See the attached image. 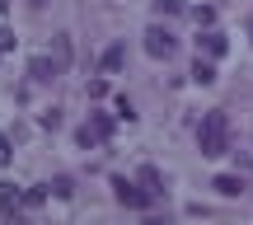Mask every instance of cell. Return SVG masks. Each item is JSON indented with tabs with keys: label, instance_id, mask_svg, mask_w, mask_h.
Wrapping results in <instances>:
<instances>
[{
	"label": "cell",
	"instance_id": "obj_14",
	"mask_svg": "<svg viewBox=\"0 0 253 225\" xmlns=\"http://www.w3.org/2000/svg\"><path fill=\"white\" fill-rule=\"evenodd\" d=\"M52 47H56V61H61V66L71 61V38H66V33H56V43H52Z\"/></svg>",
	"mask_w": 253,
	"mask_h": 225
},
{
	"label": "cell",
	"instance_id": "obj_12",
	"mask_svg": "<svg viewBox=\"0 0 253 225\" xmlns=\"http://www.w3.org/2000/svg\"><path fill=\"white\" fill-rule=\"evenodd\" d=\"M47 188H52V192H56L61 202H66V197H75V183H71V179H52Z\"/></svg>",
	"mask_w": 253,
	"mask_h": 225
},
{
	"label": "cell",
	"instance_id": "obj_4",
	"mask_svg": "<svg viewBox=\"0 0 253 225\" xmlns=\"http://www.w3.org/2000/svg\"><path fill=\"white\" fill-rule=\"evenodd\" d=\"M173 47H178V43H173V33H169V28H145V52H150L155 61H169V56H173Z\"/></svg>",
	"mask_w": 253,
	"mask_h": 225
},
{
	"label": "cell",
	"instance_id": "obj_19",
	"mask_svg": "<svg viewBox=\"0 0 253 225\" xmlns=\"http://www.w3.org/2000/svg\"><path fill=\"white\" fill-rule=\"evenodd\" d=\"M9 47H14V33H9V28H0V52H9Z\"/></svg>",
	"mask_w": 253,
	"mask_h": 225
},
{
	"label": "cell",
	"instance_id": "obj_1",
	"mask_svg": "<svg viewBox=\"0 0 253 225\" xmlns=\"http://www.w3.org/2000/svg\"><path fill=\"white\" fill-rule=\"evenodd\" d=\"M197 150L207 155V160H220V155L230 150V117L220 113V108L202 117V127H197Z\"/></svg>",
	"mask_w": 253,
	"mask_h": 225
},
{
	"label": "cell",
	"instance_id": "obj_5",
	"mask_svg": "<svg viewBox=\"0 0 253 225\" xmlns=\"http://www.w3.org/2000/svg\"><path fill=\"white\" fill-rule=\"evenodd\" d=\"M225 52H230V38L225 33H216V28L197 33V56H211V61H216V56H225Z\"/></svg>",
	"mask_w": 253,
	"mask_h": 225
},
{
	"label": "cell",
	"instance_id": "obj_13",
	"mask_svg": "<svg viewBox=\"0 0 253 225\" xmlns=\"http://www.w3.org/2000/svg\"><path fill=\"white\" fill-rule=\"evenodd\" d=\"M155 14H183V0H155Z\"/></svg>",
	"mask_w": 253,
	"mask_h": 225
},
{
	"label": "cell",
	"instance_id": "obj_2",
	"mask_svg": "<svg viewBox=\"0 0 253 225\" xmlns=\"http://www.w3.org/2000/svg\"><path fill=\"white\" fill-rule=\"evenodd\" d=\"M113 197L122 202V207H136V211H145V207H155V197L141 188V179L136 183H126V179H113Z\"/></svg>",
	"mask_w": 253,
	"mask_h": 225
},
{
	"label": "cell",
	"instance_id": "obj_15",
	"mask_svg": "<svg viewBox=\"0 0 253 225\" xmlns=\"http://www.w3.org/2000/svg\"><path fill=\"white\" fill-rule=\"evenodd\" d=\"M192 19H197L202 28H211V24H216V9H211V5H197V9H192Z\"/></svg>",
	"mask_w": 253,
	"mask_h": 225
},
{
	"label": "cell",
	"instance_id": "obj_16",
	"mask_svg": "<svg viewBox=\"0 0 253 225\" xmlns=\"http://www.w3.org/2000/svg\"><path fill=\"white\" fill-rule=\"evenodd\" d=\"M38 122H42V127H52V132H56V127H61V113H56V108H47V113H38Z\"/></svg>",
	"mask_w": 253,
	"mask_h": 225
},
{
	"label": "cell",
	"instance_id": "obj_21",
	"mask_svg": "<svg viewBox=\"0 0 253 225\" xmlns=\"http://www.w3.org/2000/svg\"><path fill=\"white\" fill-rule=\"evenodd\" d=\"M249 33H253V24H249Z\"/></svg>",
	"mask_w": 253,
	"mask_h": 225
},
{
	"label": "cell",
	"instance_id": "obj_9",
	"mask_svg": "<svg viewBox=\"0 0 253 225\" xmlns=\"http://www.w3.org/2000/svg\"><path fill=\"white\" fill-rule=\"evenodd\" d=\"M211 188H216L220 197H239V192H244V179H239V174H220Z\"/></svg>",
	"mask_w": 253,
	"mask_h": 225
},
{
	"label": "cell",
	"instance_id": "obj_7",
	"mask_svg": "<svg viewBox=\"0 0 253 225\" xmlns=\"http://www.w3.org/2000/svg\"><path fill=\"white\" fill-rule=\"evenodd\" d=\"M61 71L66 66L56 61V56H33V61H28V75H33V80H56Z\"/></svg>",
	"mask_w": 253,
	"mask_h": 225
},
{
	"label": "cell",
	"instance_id": "obj_3",
	"mask_svg": "<svg viewBox=\"0 0 253 225\" xmlns=\"http://www.w3.org/2000/svg\"><path fill=\"white\" fill-rule=\"evenodd\" d=\"M108 136H113V117L108 113H89V122L80 127V145L89 150V145H103Z\"/></svg>",
	"mask_w": 253,
	"mask_h": 225
},
{
	"label": "cell",
	"instance_id": "obj_10",
	"mask_svg": "<svg viewBox=\"0 0 253 225\" xmlns=\"http://www.w3.org/2000/svg\"><path fill=\"white\" fill-rule=\"evenodd\" d=\"M192 80H197V85H216V66H211V56H197V66H192Z\"/></svg>",
	"mask_w": 253,
	"mask_h": 225
},
{
	"label": "cell",
	"instance_id": "obj_17",
	"mask_svg": "<svg viewBox=\"0 0 253 225\" xmlns=\"http://www.w3.org/2000/svg\"><path fill=\"white\" fill-rule=\"evenodd\" d=\"M118 117H122V122H136V108H131V99H118Z\"/></svg>",
	"mask_w": 253,
	"mask_h": 225
},
{
	"label": "cell",
	"instance_id": "obj_11",
	"mask_svg": "<svg viewBox=\"0 0 253 225\" xmlns=\"http://www.w3.org/2000/svg\"><path fill=\"white\" fill-rule=\"evenodd\" d=\"M122 61H126V47H122V43H113L108 52H103V71H122Z\"/></svg>",
	"mask_w": 253,
	"mask_h": 225
},
{
	"label": "cell",
	"instance_id": "obj_20",
	"mask_svg": "<svg viewBox=\"0 0 253 225\" xmlns=\"http://www.w3.org/2000/svg\"><path fill=\"white\" fill-rule=\"evenodd\" d=\"M28 5H47V0H28Z\"/></svg>",
	"mask_w": 253,
	"mask_h": 225
},
{
	"label": "cell",
	"instance_id": "obj_18",
	"mask_svg": "<svg viewBox=\"0 0 253 225\" xmlns=\"http://www.w3.org/2000/svg\"><path fill=\"white\" fill-rule=\"evenodd\" d=\"M9 160H14V150H9V136H0V169H5Z\"/></svg>",
	"mask_w": 253,
	"mask_h": 225
},
{
	"label": "cell",
	"instance_id": "obj_8",
	"mask_svg": "<svg viewBox=\"0 0 253 225\" xmlns=\"http://www.w3.org/2000/svg\"><path fill=\"white\" fill-rule=\"evenodd\" d=\"M141 188H145V192H150V197H155V202H160V197H164V179H160V169H155V164H145V169H141Z\"/></svg>",
	"mask_w": 253,
	"mask_h": 225
},
{
	"label": "cell",
	"instance_id": "obj_6",
	"mask_svg": "<svg viewBox=\"0 0 253 225\" xmlns=\"http://www.w3.org/2000/svg\"><path fill=\"white\" fill-rule=\"evenodd\" d=\"M24 192H28V188L0 183V211H5V216H19V211H24Z\"/></svg>",
	"mask_w": 253,
	"mask_h": 225
}]
</instances>
